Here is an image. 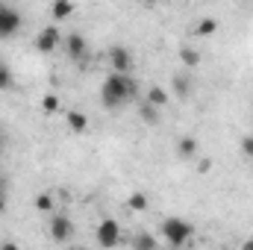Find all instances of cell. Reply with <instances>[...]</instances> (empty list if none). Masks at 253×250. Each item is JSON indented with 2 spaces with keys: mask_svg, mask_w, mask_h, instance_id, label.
<instances>
[{
  "mask_svg": "<svg viewBox=\"0 0 253 250\" xmlns=\"http://www.w3.org/2000/svg\"><path fill=\"white\" fill-rule=\"evenodd\" d=\"M80 250H88V248H80Z\"/></svg>",
  "mask_w": 253,
  "mask_h": 250,
  "instance_id": "29",
  "label": "cell"
},
{
  "mask_svg": "<svg viewBox=\"0 0 253 250\" xmlns=\"http://www.w3.org/2000/svg\"><path fill=\"white\" fill-rule=\"evenodd\" d=\"M147 103H150L153 109H156V106H165V103H168V91L159 88V85H153V88L147 91Z\"/></svg>",
  "mask_w": 253,
  "mask_h": 250,
  "instance_id": "13",
  "label": "cell"
},
{
  "mask_svg": "<svg viewBox=\"0 0 253 250\" xmlns=\"http://www.w3.org/2000/svg\"><path fill=\"white\" fill-rule=\"evenodd\" d=\"M3 147H6V138H3V132H0V150H3Z\"/></svg>",
  "mask_w": 253,
  "mask_h": 250,
  "instance_id": "28",
  "label": "cell"
},
{
  "mask_svg": "<svg viewBox=\"0 0 253 250\" xmlns=\"http://www.w3.org/2000/svg\"><path fill=\"white\" fill-rule=\"evenodd\" d=\"M65 50H68V56H71L74 62H80V59H85V53H88V42H85L80 33H71V36L65 39Z\"/></svg>",
  "mask_w": 253,
  "mask_h": 250,
  "instance_id": "8",
  "label": "cell"
},
{
  "mask_svg": "<svg viewBox=\"0 0 253 250\" xmlns=\"http://www.w3.org/2000/svg\"><path fill=\"white\" fill-rule=\"evenodd\" d=\"M59 44H62V33H59V27H56V24L44 27V30L36 36V47H39V53H53Z\"/></svg>",
  "mask_w": 253,
  "mask_h": 250,
  "instance_id": "5",
  "label": "cell"
},
{
  "mask_svg": "<svg viewBox=\"0 0 253 250\" xmlns=\"http://www.w3.org/2000/svg\"><path fill=\"white\" fill-rule=\"evenodd\" d=\"M71 236H74V224H71V218L56 212V215L50 218V239H53V242H68Z\"/></svg>",
  "mask_w": 253,
  "mask_h": 250,
  "instance_id": "7",
  "label": "cell"
},
{
  "mask_svg": "<svg viewBox=\"0 0 253 250\" xmlns=\"http://www.w3.org/2000/svg\"><path fill=\"white\" fill-rule=\"evenodd\" d=\"M141 121H144V124H156V121H159V118H156V109H153L150 103L141 106Z\"/></svg>",
  "mask_w": 253,
  "mask_h": 250,
  "instance_id": "21",
  "label": "cell"
},
{
  "mask_svg": "<svg viewBox=\"0 0 253 250\" xmlns=\"http://www.w3.org/2000/svg\"><path fill=\"white\" fill-rule=\"evenodd\" d=\"M36 209L39 212H53V197L50 194H39L36 197Z\"/></svg>",
  "mask_w": 253,
  "mask_h": 250,
  "instance_id": "20",
  "label": "cell"
},
{
  "mask_svg": "<svg viewBox=\"0 0 253 250\" xmlns=\"http://www.w3.org/2000/svg\"><path fill=\"white\" fill-rule=\"evenodd\" d=\"M177 150H180V156H186V159L197 156V138H194V135H183V138L177 141Z\"/></svg>",
  "mask_w": 253,
  "mask_h": 250,
  "instance_id": "10",
  "label": "cell"
},
{
  "mask_svg": "<svg viewBox=\"0 0 253 250\" xmlns=\"http://www.w3.org/2000/svg\"><path fill=\"white\" fill-rule=\"evenodd\" d=\"M15 85V77H12V68L6 62H0V91H9Z\"/></svg>",
  "mask_w": 253,
  "mask_h": 250,
  "instance_id": "16",
  "label": "cell"
},
{
  "mask_svg": "<svg viewBox=\"0 0 253 250\" xmlns=\"http://www.w3.org/2000/svg\"><path fill=\"white\" fill-rule=\"evenodd\" d=\"M242 153H245V156H251V159H253V135H248V138H242Z\"/></svg>",
  "mask_w": 253,
  "mask_h": 250,
  "instance_id": "22",
  "label": "cell"
},
{
  "mask_svg": "<svg viewBox=\"0 0 253 250\" xmlns=\"http://www.w3.org/2000/svg\"><path fill=\"white\" fill-rule=\"evenodd\" d=\"M109 62H112V74L129 77V71H132V53H129V47L112 44V47H109Z\"/></svg>",
  "mask_w": 253,
  "mask_h": 250,
  "instance_id": "4",
  "label": "cell"
},
{
  "mask_svg": "<svg viewBox=\"0 0 253 250\" xmlns=\"http://www.w3.org/2000/svg\"><path fill=\"white\" fill-rule=\"evenodd\" d=\"M3 212H6V197L0 194V215H3Z\"/></svg>",
  "mask_w": 253,
  "mask_h": 250,
  "instance_id": "27",
  "label": "cell"
},
{
  "mask_svg": "<svg viewBox=\"0 0 253 250\" xmlns=\"http://www.w3.org/2000/svg\"><path fill=\"white\" fill-rule=\"evenodd\" d=\"M215 30H218V21H215V18H203V21L194 27V33H197V36H212Z\"/></svg>",
  "mask_w": 253,
  "mask_h": 250,
  "instance_id": "17",
  "label": "cell"
},
{
  "mask_svg": "<svg viewBox=\"0 0 253 250\" xmlns=\"http://www.w3.org/2000/svg\"><path fill=\"white\" fill-rule=\"evenodd\" d=\"M94 239H97V245L103 250H112L121 245V224L115 221V218H103L100 224H97V230H94Z\"/></svg>",
  "mask_w": 253,
  "mask_h": 250,
  "instance_id": "3",
  "label": "cell"
},
{
  "mask_svg": "<svg viewBox=\"0 0 253 250\" xmlns=\"http://www.w3.org/2000/svg\"><path fill=\"white\" fill-rule=\"evenodd\" d=\"M242 250H253V236L248 239V242H245V245H242Z\"/></svg>",
  "mask_w": 253,
  "mask_h": 250,
  "instance_id": "26",
  "label": "cell"
},
{
  "mask_svg": "<svg viewBox=\"0 0 253 250\" xmlns=\"http://www.w3.org/2000/svg\"><path fill=\"white\" fill-rule=\"evenodd\" d=\"M18 30H21V15H18V9L0 3V39H9V36H15Z\"/></svg>",
  "mask_w": 253,
  "mask_h": 250,
  "instance_id": "6",
  "label": "cell"
},
{
  "mask_svg": "<svg viewBox=\"0 0 253 250\" xmlns=\"http://www.w3.org/2000/svg\"><path fill=\"white\" fill-rule=\"evenodd\" d=\"M189 77H183V74H180V77H174V94H177V97H189Z\"/></svg>",
  "mask_w": 253,
  "mask_h": 250,
  "instance_id": "18",
  "label": "cell"
},
{
  "mask_svg": "<svg viewBox=\"0 0 253 250\" xmlns=\"http://www.w3.org/2000/svg\"><path fill=\"white\" fill-rule=\"evenodd\" d=\"M0 250H21V248H18L15 242H3V245H0Z\"/></svg>",
  "mask_w": 253,
  "mask_h": 250,
  "instance_id": "24",
  "label": "cell"
},
{
  "mask_svg": "<svg viewBox=\"0 0 253 250\" xmlns=\"http://www.w3.org/2000/svg\"><path fill=\"white\" fill-rule=\"evenodd\" d=\"M180 62L186 65V68H197L200 65V53L194 47H180Z\"/></svg>",
  "mask_w": 253,
  "mask_h": 250,
  "instance_id": "14",
  "label": "cell"
},
{
  "mask_svg": "<svg viewBox=\"0 0 253 250\" xmlns=\"http://www.w3.org/2000/svg\"><path fill=\"white\" fill-rule=\"evenodd\" d=\"M147 206H150V200H147L144 191H132V194L126 197V209H129V212H144Z\"/></svg>",
  "mask_w": 253,
  "mask_h": 250,
  "instance_id": "9",
  "label": "cell"
},
{
  "mask_svg": "<svg viewBox=\"0 0 253 250\" xmlns=\"http://www.w3.org/2000/svg\"><path fill=\"white\" fill-rule=\"evenodd\" d=\"M6 191V177H3V171H0V194Z\"/></svg>",
  "mask_w": 253,
  "mask_h": 250,
  "instance_id": "25",
  "label": "cell"
},
{
  "mask_svg": "<svg viewBox=\"0 0 253 250\" xmlns=\"http://www.w3.org/2000/svg\"><path fill=\"white\" fill-rule=\"evenodd\" d=\"M138 94V83L132 80V74L124 77V74H109L100 85V103L103 109H118L124 106L126 100H132Z\"/></svg>",
  "mask_w": 253,
  "mask_h": 250,
  "instance_id": "1",
  "label": "cell"
},
{
  "mask_svg": "<svg viewBox=\"0 0 253 250\" xmlns=\"http://www.w3.org/2000/svg\"><path fill=\"white\" fill-rule=\"evenodd\" d=\"M159 233H162V239H165L171 248H183L191 236H194V227H191L186 218L171 215V218H165V221H162V230H159Z\"/></svg>",
  "mask_w": 253,
  "mask_h": 250,
  "instance_id": "2",
  "label": "cell"
},
{
  "mask_svg": "<svg viewBox=\"0 0 253 250\" xmlns=\"http://www.w3.org/2000/svg\"><path fill=\"white\" fill-rule=\"evenodd\" d=\"M42 109L44 112H59V94H44L42 97Z\"/></svg>",
  "mask_w": 253,
  "mask_h": 250,
  "instance_id": "19",
  "label": "cell"
},
{
  "mask_svg": "<svg viewBox=\"0 0 253 250\" xmlns=\"http://www.w3.org/2000/svg\"><path fill=\"white\" fill-rule=\"evenodd\" d=\"M209 168H212V162H209V159H200V174H206Z\"/></svg>",
  "mask_w": 253,
  "mask_h": 250,
  "instance_id": "23",
  "label": "cell"
},
{
  "mask_svg": "<svg viewBox=\"0 0 253 250\" xmlns=\"http://www.w3.org/2000/svg\"><path fill=\"white\" fill-rule=\"evenodd\" d=\"M68 126H71L74 132H83V129L88 126V118H85L83 112H77V109H74V112H68Z\"/></svg>",
  "mask_w": 253,
  "mask_h": 250,
  "instance_id": "15",
  "label": "cell"
},
{
  "mask_svg": "<svg viewBox=\"0 0 253 250\" xmlns=\"http://www.w3.org/2000/svg\"><path fill=\"white\" fill-rule=\"evenodd\" d=\"M132 248L135 250H156V239L150 233H135L132 236Z\"/></svg>",
  "mask_w": 253,
  "mask_h": 250,
  "instance_id": "12",
  "label": "cell"
},
{
  "mask_svg": "<svg viewBox=\"0 0 253 250\" xmlns=\"http://www.w3.org/2000/svg\"><path fill=\"white\" fill-rule=\"evenodd\" d=\"M50 15H53L56 21H65V18H71V15H74V3H68V0H56V3L50 6Z\"/></svg>",
  "mask_w": 253,
  "mask_h": 250,
  "instance_id": "11",
  "label": "cell"
}]
</instances>
